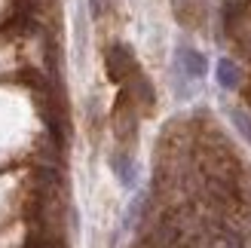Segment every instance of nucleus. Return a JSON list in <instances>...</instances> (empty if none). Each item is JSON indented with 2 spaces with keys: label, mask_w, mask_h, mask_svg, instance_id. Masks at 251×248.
Here are the masks:
<instances>
[{
  "label": "nucleus",
  "mask_w": 251,
  "mask_h": 248,
  "mask_svg": "<svg viewBox=\"0 0 251 248\" xmlns=\"http://www.w3.org/2000/svg\"><path fill=\"white\" fill-rule=\"evenodd\" d=\"M135 58L129 52V46H110L107 52V77L114 83H126L129 77H135Z\"/></svg>",
  "instance_id": "1"
},
{
  "label": "nucleus",
  "mask_w": 251,
  "mask_h": 248,
  "mask_svg": "<svg viewBox=\"0 0 251 248\" xmlns=\"http://www.w3.org/2000/svg\"><path fill=\"white\" fill-rule=\"evenodd\" d=\"M178 68L184 71V77H190V80H202L205 74H208V61L205 55L199 52V49L193 46H178Z\"/></svg>",
  "instance_id": "2"
},
{
  "label": "nucleus",
  "mask_w": 251,
  "mask_h": 248,
  "mask_svg": "<svg viewBox=\"0 0 251 248\" xmlns=\"http://www.w3.org/2000/svg\"><path fill=\"white\" fill-rule=\"evenodd\" d=\"M215 74H218V83L224 86V89H236V86L242 83V71H239V65H236V61H230V58H221Z\"/></svg>",
  "instance_id": "3"
},
{
  "label": "nucleus",
  "mask_w": 251,
  "mask_h": 248,
  "mask_svg": "<svg viewBox=\"0 0 251 248\" xmlns=\"http://www.w3.org/2000/svg\"><path fill=\"white\" fill-rule=\"evenodd\" d=\"M230 120H233V126L251 141V114H245V110H239V107H233V110H230Z\"/></svg>",
  "instance_id": "4"
},
{
  "label": "nucleus",
  "mask_w": 251,
  "mask_h": 248,
  "mask_svg": "<svg viewBox=\"0 0 251 248\" xmlns=\"http://www.w3.org/2000/svg\"><path fill=\"white\" fill-rule=\"evenodd\" d=\"M114 172L123 178V184H132V166L126 156H114Z\"/></svg>",
  "instance_id": "5"
}]
</instances>
